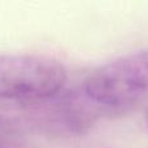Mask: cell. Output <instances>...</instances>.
<instances>
[{
    "label": "cell",
    "instance_id": "cell-1",
    "mask_svg": "<svg viewBox=\"0 0 148 148\" xmlns=\"http://www.w3.org/2000/svg\"><path fill=\"white\" fill-rule=\"evenodd\" d=\"M68 79L64 64L39 53H0V99L47 101Z\"/></svg>",
    "mask_w": 148,
    "mask_h": 148
},
{
    "label": "cell",
    "instance_id": "cell-2",
    "mask_svg": "<svg viewBox=\"0 0 148 148\" xmlns=\"http://www.w3.org/2000/svg\"><path fill=\"white\" fill-rule=\"evenodd\" d=\"M92 105L120 109L148 97V48L121 56L96 69L83 84Z\"/></svg>",
    "mask_w": 148,
    "mask_h": 148
},
{
    "label": "cell",
    "instance_id": "cell-4",
    "mask_svg": "<svg viewBox=\"0 0 148 148\" xmlns=\"http://www.w3.org/2000/svg\"><path fill=\"white\" fill-rule=\"evenodd\" d=\"M147 121H148V117H147Z\"/></svg>",
    "mask_w": 148,
    "mask_h": 148
},
{
    "label": "cell",
    "instance_id": "cell-3",
    "mask_svg": "<svg viewBox=\"0 0 148 148\" xmlns=\"http://www.w3.org/2000/svg\"><path fill=\"white\" fill-rule=\"evenodd\" d=\"M0 148H10L9 146H8V144L7 143H5V142L4 140H3V139L1 138H0Z\"/></svg>",
    "mask_w": 148,
    "mask_h": 148
}]
</instances>
